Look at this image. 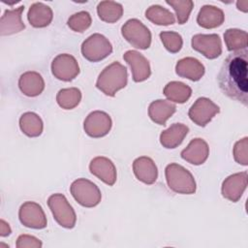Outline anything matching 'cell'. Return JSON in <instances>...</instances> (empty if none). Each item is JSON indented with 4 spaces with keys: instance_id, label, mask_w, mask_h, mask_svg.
Masks as SVG:
<instances>
[{
    "instance_id": "1",
    "label": "cell",
    "mask_w": 248,
    "mask_h": 248,
    "mask_svg": "<svg viewBox=\"0 0 248 248\" xmlns=\"http://www.w3.org/2000/svg\"><path fill=\"white\" fill-rule=\"evenodd\" d=\"M219 88L228 98L248 105V50L233 51L223 61L217 76Z\"/></svg>"
},
{
    "instance_id": "2",
    "label": "cell",
    "mask_w": 248,
    "mask_h": 248,
    "mask_svg": "<svg viewBox=\"0 0 248 248\" xmlns=\"http://www.w3.org/2000/svg\"><path fill=\"white\" fill-rule=\"evenodd\" d=\"M127 68L118 61H114L100 73L96 81V87L105 95L113 97L117 91L127 85Z\"/></svg>"
},
{
    "instance_id": "3",
    "label": "cell",
    "mask_w": 248,
    "mask_h": 248,
    "mask_svg": "<svg viewBox=\"0 0 248 248\" xmlns=\"http://www.w3.org/2000/svg\"><path fill=\"white\" fill-rule=\"evenodd\" d=\"M165 176L169 188L177 194L191 195L196 192L197 185L193 174L183 166L170 163L165 169Z\"/></svg>"
},
{
    "instance_id": "4",
    "label": "cell",
    "mask_w": 248,
    "mask_h": 248,
    "mask_svg": "<svg viewBox=\"0 0 248 248\" xmlns=\"http://www.w3.org/2000/svg\"><path fill=\"white\" fill-rule=\"evenodd\" d=\"M47 205L54 220L65 229H73L76 226L77 215L73 206L63 194H52L47 199Z\"/></svg>"
},
{
    "instance_id": "5",
    "label": "cell",
    "mask_w": 248,
    "mask_h": 248,
    "mask_svg": "<svg viewBox=\"0 0 248 248\" xmlns=\"http://www.w3.org/2000/svg\"><path fill=\"white\" fill-rule=\"evenodd\" d=\"M73 198L84 207L98 205L102 199V193L98 186L86 178H78L70 186Z\"/></svg>"
},
{
    "instance_id": "6",
    "label": "cell",
    "mask_w": 248,
    "mask_h": 248,
    "mask_svg": "<svg viewBox=\"0 0 248 248\" xmlns=\"http://www.w3.org/2000/svg\"><path fill=\"white\" fill-rule=\"evenodd\" d=\"M123 38L134 47L147 49L151 45L150 30L139 19H128L121 27Z\"/></svg>"
},
{
    "instance_id": "7",
    "label": "cell",
    "mask_w": 248,
    "mask_h": 248,
    "mask_svg": "<svg viewBox=\"0 0 248 248\" xmlns=\"http://www.w3.org/2000/svg\"><path fill=\"white\" fill-rule=\"evenodd\" d=\"M82 56L90 62H99L112 52V46L108 39L99 33L90 35L81 44Z\"/></svg>"
},
{
    "instance_id": "8",
    "label": "cell",
    "mask_w": 248,
    "mask_h": 248,
    "mask_svg": "<svg viewBox=\"0 0 248 248\" xmlns=\"http://www.w3.org/2000/svg\"><path fill=\"white\" fill-rule=\"evenodd\" d=\"M220 112V108L206 97L198 98L188 111L189 118L198 126H206Z\"/></svg>"
},
{
    "instance_id": "9",
    "label": "cell",
    "mask_w": 248,
    "mask_h": 248,
    "mask_svg": "<svg viewBox=\"0 0 248 248\" xmlns=\"http://www.w3.org/2000/svg\"><path fill=\"white\" fill-rule=\"evenodd\" d=\"M51 73L59 80L71 81L79 74V66L76 58L68 53L55 56L51 62Z\"/></svg>"
},
{
    "instance_id": "10",
    "label": "cell",
    "mask_w": 248,
    "mask_h": 248,
    "mask_svg": "<svg viewBox=\"0 0 248 248\" xmlns=\"http://www.w3.org/2000/svg\"><path fill=\"white\" fill-rule=\"evenodd\" d=\"M112 127L110 116L103 110H94L90 112L83 122L85 134L91 138H102L107 136Z\"/></svg>"
},
{
    "instance_id": "11",
    "label": "cell",
    "mask_w": 248,
    "mask_h": 248,
    "mask_svg": "<svg viewBox=\"0 0 248 248\" xmlns=\"http://www.w3.org/2000/svg\"><path fill=\"white\" fill-rule=\"evenodd\" d=\"M18 218L23 226L30 229L41 230L47 225L43 207L35 202H23L18 210Z\"/></svg>"
},
{
    "instance_id": "12",
    "label": "cell",
    "mask_w": 248,
    "mask_h": 248,
    "mask_svg": "<svg viewBox=\"0 0 248 248\" xmlns=\"http://www.w3.org/2000/svg\"><path fill=\"white\" fill-rule=\"evenodd\" d=\"M193 49L208 59H215L222 54V41L218 34H196L192 37Z\"/></svg>"
},
{
    "instance_id": "13",
    "label": "cell",
    "mask_w": 248,
    "mask_h": 248,
    "mask_svg": "<svg viewBox=\"0 0 248 248\" xmlns=\"http://www.w3.org/2000/svg\"><path fill=\"white\" fill-rule=\"evenodd\" d=\"M247 171L229 175L222 183V196L232 202H238L247 188Z\"/></svg>"
},
{
    "instance_id": "14",
    "label": "cell",
    "mask_w": 248,
    "mask_h": 248,
    "mask_svg": "<svg viewBox=\"0 0 248 248\" xmlns=\"http://www.w3.org/2000/svg\"><path fill=\"white\" fill-rule=\"evenodd\" d=\"M123 59L130 66L132 78L135 82L146 80L151 75L149 61L137 50H127L123 54Z\"/></svg>"
},
{
    "instance_id": "15",
    "label": "cell",
    "mask_w": 248,
    "mask_h": 248,
    "mask_svg": "<svg viewBox=\"0 0 248 248\" xmlns=\"http://www.w3.org/2000/svg\"><path fill=\"white\" fill-rule=\"evenodd\" d=\"M90 172L108 186L116 182L117 172L112 161L104 156L93 158L89 164Z\"/></svg>"
},
{
    "instance_id": "16",
    "label": "cell",
    "mask_w": 248,
    "mask_h": 248,
    "mask_svg": "<svg viewBox=\"0 0 248 248\" xmlns=\"http://www.w3.org/2000/svg\"><path fill=\"white\" fill-rule=\"evenodd\" d=\"M180 155L186 162L195 166H200L207 160L209 147L204 140L196 138L189 142L187 147L181 151Z\"/></svg>"
},
{
    "instance_id": "17",
    "label": "cell",
    "mask_w": 248,
    "mask_h": 248,
    "mask_svg": "<svg viewBox=\"0 0 248 248\" xmlns=\"http://www.w3.org/2000/svg\"><path fill=\"white\" fill-rule=\"evenodd\" d=\"M133 171L140 182L151 185L158 178V169L154 161L147 156H140L133 162Z\"/></svg>"
},
{
    "instance_id": "18",
    "label": "cell",
    "mask_w": 248,
    "mask_h": 248,
    "mask_svg": "<svg viewBox=\"0 0 248 248\" xmlns=\"http://www.w3.org/2000/svg\"><path fill=\"white\" fill-rule=\"evenodd\" d=\"M24 6L13 10H6L0 19V34L1 36L13 35L22 31L25 25L21 19Z\"/></svg>"
},
{
    "instance_id": "19",
    "label": "cell",
    "mask_w": 248,
    "mask_h": 248,
    "mask_svg": "<svg viewBox=\"0 0 248 248\" xmlns=\"http://www.w3.org/2000/svg\"><path fill=\"white\" fill-rule=\"evenodd\" d=\"M175 73L180 78L198 81L203 77L205 69L203 64L198 59L194 57H184L177 61Z\"/></svg>"
},
{
    "instance_id": "20",
    "label": "cell",
    "mask_w": 248,
    "mask_h": 248,
    "mask_svg": "<svg viewBox=\"0 0 248 248\" xmlns=\"http://www.w3.org/2000/svg\"><path fill=\"white\" fill-rule=\"evenodd\" d=\"M18 87L25 96L37 97L45 89V80L38 72L27 71L20 76Z\"/></svg>"
},
{
    "instance_id": "21",
    "label": "cell",
    "mask_w": 248,
    "mask_h": 248,
    "mask_svg": "<svg viewBox=\"0 0 248 248\" xmlns=\"http://www.w3.org/2000/svg\"><path fill=\"white\" fill-rule=\"evenodd\" d=\"M53 18V13L49 6L42 3H33L27 13V19L35 28H44L48 26Z\"/></svg>"
},
{
    "instance_id": "22",
    "label": "cell",
    "mask_w": 248,
    "mask_h": 248,
    "mask_svg": "<svg viewBox=\"0 0 248 248\" xmlns=\"http://www.w3.org/2000/svg\"><path fill=\"white\" fill-rule=\"evenodd\" d=\"M225 15L223 10L212 5H204L197 16V23L205 29H213L223 24Z\"/></svg>"
},
{
    "instance_id": "23",
    "label": "cell",
    "mask_w": 248,
    "mask_h": 248,
    "mask_svg": "<svg viewBox=\"0 0 248 248\" xmlns=\"http://www.w3.org/2000/svg\"><path fill=\"white\" fill-rule=\"evenodd\" d=\"M189 132L188 126L182 123H173L160 135V143L168 149L176 148L180 145Z\"/></svg>"
},
{
    "instance_id": "24",
    "label": "cell",
    "mask_w": 248,
    "mask_h": 248,
    "mask_svg": "<svg viewBox=\"0 0 248 248\" xmlns=\"http://www.w3.org/2000/svg\"><path fill=\"white\" fill-rule=\"evenodd\" d=\"M176 107L169 100H155L148 107V116L158 125H166L167 120L175 112Z\"/></svg>"
},
{
    "instance_id": "25",
    "label": "cell",
    "mask_w": 248,
    "mask_h": 248,
    "mask_svg": "<svg viewBox=\"0 0 248 248\" xmlns=\"http://www.w3.org/2000/svg\"><path fill=\"white\" fill-rule=\"evenodd\" d=\"M21 132L30 138H37L42 135L44 123L42 118L33 111L24 112L19 118Z\"/></svg>"
},
{
    "instance_id": "26",
    "label": "cell",
    "mask_w": 248,
    "mask_h": 248,
    "mask_svg": "<svg viewBox=\"0 0 248 248\" xmlns=\"http://www.w3.org/2000/svg\"><path fill=\"white\" fill-rule=\"evenodd\" d=\"M163 93L169 101L183 104L191 97L192 89L189 85L181 81L173 80L165 85Z\"/></svg>"
},
{
    "instance_id": "27",
    "label": "cell",
    "mask_w": 248,
    "mask_h": 248,
    "mask_svg": "<svg viewBox=\"0 0 248 248\" xmlns=\"http://www.w3.org/2000/svg\"><path fill=\"white\" fill-rule=\"evenodd\" d=\"M97 14L101 20L108 23H113L122 17L123 7L120 3L115 1H101L97 6Z\"/></svg>"
},
{
    "instance_id": "28",
    "label": "cell",
    "mask_w": 248,
    "mask_h": 248,
    "mask_svg": "<svg viewBox=\"0 0 248 248\" xmlns=\"http://www.w3.org/2000/svg\"><path fill=\"white\" fill-rule=\"evenodd\" d=\"M224 41L229 51H238L247 49L248 46V34L246 31L230 28L224 33Z\"/></svg>"
},
{
    "instance_id": "29",
    "label": "cell",
    "mask_w": 248,
    "mask_h": 248,
    "mask_svg": "<svg viewBox=\"0 0 248 248\" xmlns=\"http://www.w3.org/2000/svg\"><path fill=\"white\" fill-rule=\"evenodd\" d=\"M146 18L157 25H171L175 22L174 15L160 5H152L145 11Z\"/></svg>"
},
{
    "instance_id": "30",
    "label": "cell",
    "mask_w": 248,
    "mask_h": 248,
    "mask_svg": "<svg viewBox=\"0 0 248 248\" xmlns=\"http://www.w3.org/2000/svg\"><path fill=\"white\" fill-rule=\"evenodd\" d=\"M81 101V92L77 87L62 88L57 92L56 102L64 109H73Z\"/></svg>"
},
{
    "instance_id": "31",
    "label": "cell",
    "mask_w": 248,
    "mask_h": 248,
    "mask_svg": "<svg viewBox=\"0 0 248 248\" xmlns=\"http://www.w3.org/2000/svg\"><path fill=\"white\" fill-rule=\"evenodd\" d=\"M166 3L170 5L175 12L177 22L184 24L189 19L190 14L194 8V2L191 0H167Z\"/></svg>"
},
{
    "instance_id": "32",
    "label": "cell",
    "mask_w": 248,
    "mask_h": 248,
    "mask_svg": "<svg viewBox=\"0 0 248 248\" xmlns=\"http://www.w3.org/2000/svg\"><path fill=\"white\" fill-rule=\"evenodd\" d=\"M92 23L91 16L86 11H80L72 15L67 21L68 26L75 32L82 33L90 27Z\"/></svg>"
},
{
    "instance_id": "33",
    "label": "cell",
    "mask_w": 248,
    "mask_h": 248,
    "mask_svg": "<svg viewBox=\"0 0 248 248\" xmlns=\"http://www.w3.org/2000/svg\"><path fill=\"white\" fill-rule=\"evenodd\" d=\"M159 36L162 44L169 52L176 53L181 49L183 40L179 33L174 31H162Z\"/></svg>"
},
{
    "instance_id": "34",
    "label": "cell",
    "mask_w": 248,
    "mask_h": 248,
    "mask_svg": "<svg viewBox=\"0 0 248 248\" xmlns=\"http://www.w3.org/2000/svg\"><path fill=\"white\" fill-rule=\"evenodd\" d=\"M232 155L234 161L242 166H248V138L237 140L232 149Z\"/></svg>"
},
{
    "instance_id": "35",
    "label": "cell",
    "mask_w": 248,
    "mask_h": 248,
    "mask_svg": "<svg viewBox=\"0 0 248 248\" xmlns=\"http://www.w3.org/2000/svg\"><path fill=\"white\" fill-rule=\"evenodd\" d=\"M16 246L17 248H41L42 241L30 234H20L16 239Z\"/></svg>"
},
{
    "instance_id": "36",
    "label": "cell",
    "mask_w": 248,
    "mask_h": 248,
    "mask_svg": "<svg viewBox=\"0 0 248 248\" xmlns=\"http://www.w3.org/2000/svg\"><path fill=\"white\" fill-rule=\"evenodd\" d=\"M11 232H12V230H11V227L9 226V224L6 221H4L3 219H1L0 220V235L2 237L8 236L11 234Z\"/></svg>"
},
{
    "instance_id": "37",
    "label": "cell",
    "mask_w": 248,
    "mask_h": 248,
    "mask_svg": "<svg viewBox=\"0 0 248 248\" xmlns=\"http://www.w3.org/2000/svg\"><path fill=\"white\" fill-rule=\"evenodd\" d=\"M236 8L243 12V13H247L248 12V1L247 0H243V1H237L236 2Z\"/></svg>"
}]
</instances>
